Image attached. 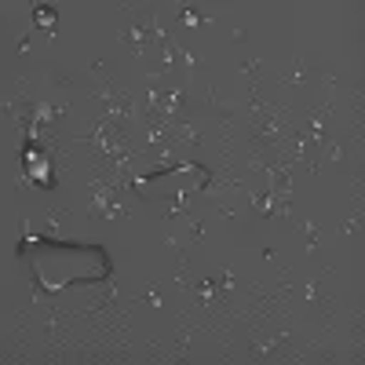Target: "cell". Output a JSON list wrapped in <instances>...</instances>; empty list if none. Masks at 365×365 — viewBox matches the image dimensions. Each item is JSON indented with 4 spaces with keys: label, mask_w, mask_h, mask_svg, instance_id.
I'll return each mask as SVG.
<instances>
[{
    "label": "cell",
    "mask_w": 365,
    "mask_h": 365,
    "mask_svg": "<svg viewBox=\"0 0 365 365\" xmlns=\"http://www.w3.org/2000/svg\"><path fill=\"white\" fill-rule=\"evenodd\" d=\"M113 8L125 15V22H120V29H117V48L125 55H132L135 63L143 66V77L154 73L150 63H154V55L161 58V48H158V37H154L158 8H150V11H139L143 4H113Z\"/></svg>",
    "instance_id": "6da1fadb"
},
{
    "label": "cell",
    "mask_w": 365,
    "mask_h": 365,
    "mask_svg": "<svg viewBox=\"0 0 365 365\" xmlns=\"http://www.w3.org/2000/svg\"><path fill=\"white\" fill-rule=\"evenodd\" d=\"M201 332V318L182 303V307L175 311V332H172V358L175 361H190V354H194V336Z\"/></svg>",
    "instance_id": "7a4b0ae2"
},
{
    "label": "cell",
    "mask_w": 365,
    "mask_h": 365,
    "mask_svg": "<svg viewBox=\"0 0 365 365\" xmlns=\"http://www.w3.org/2000/svg\"><path fill=\"white\" fill-rule=\"evenodd\" d=\"M172 139H175V150H190V154H201V150L212 146V128L201 125L197 113H187L172 125Z\"/></svg>",
    "instance_id": "3957f363"
},
{
    "label": "cell",
    "mask_w": 365,
    "mask_h": 365,
    "mask_svg": "<svg viewBox=\"0 0 365 365\" xmlns=\"http://www.w3.org/2000/svg\"><path fill=\"white\" fill-rule=\"evenodd\" d=\"M354 158L361 161V154L354 150V143L347 139V132L332 128V132L325 135V143H322V161H329V165H351Z\"/></svg>",
    "instance_id": "277c9868"
},
{
    "label": "cell",
    "mask_w": 365,
    "mask_h": 365,
    "mask_svg": "<svg viewBox=\"0 0 365 365\" xmlns=\"http://www.w3.org/2000/svg\"><path fill=\"white\" fill-rule=\"evenodd\" d=\"M172 26H175V34L182 37L187 29H208V26H216V19H212V15H201L197 4H175Z\"/></svg>",
    "instance_id": "5b68a950"
},
{
    "label": "cell",
    "mask_w": 365,
    "mask_h": 365,
    "mask_svg": "<svg viewBox=\"0 0 365 365\" xmlns=\"http://www.w3.org/2000/svg\"><path fill=\"white\" fill-rule=\"evenodd\" d=\"M190 201H194V194H165V197H158V216L165 223L187 220L190 216Z\"/></svg>",
    "instance_id": "8992f818"
},
{
    "label": "cell",
    "mask_w": 365,
    "mask_h": 365,
    "mask_svg": "<svg viewBox=\"0 0 365 365\" xmlns=\"http://www.w3.org/2000/svg\"><path fill=\"white\" fill-rule=\"evenodd\" d=\"M212 220H220V223H227V227H245V223H252L249 205L237 208L230 197H216V212H212Z\"/></svg>",
    "instance_id": "52a82bcc"
},
{
    "label": "cell",
    "mask_w": 365,
    "mask_h": 365,
    "mask_svg": "<svg viewBox=\"0 0 365 365\" xmlns=\"http://www.w3.org/2000/svg\"><path fill=\"white\" fill-rule=\"evenodd\" d=\"M182 223H187V245H190V249H201L205 237H208V227H212V212H208V216H197V212H190Z\"/></svg>",
    "instance_id": "ba28073f"
},
{
    "label": "cell",
    "mask_w": 365,
    "mask_h": 365,
    "mask_svg": "<svg viewBox=\"0 0 365 365\" xmlns=\"http://www.w3.org/2000/svg\"><path fill=\"white\" fill-rule=\"evenodd\" d=\"M70 220H73L70 205H48V208H44V227H48V234H55V237L70 227Z\"/></svg>",
    "instance_id": "9c48e42d"
},
{
    "label": "cell",
    "mask_w": 365,
    "mask_h": 365,
    "mask_svg": "<svg viewBox=\"0 0 365 365\" xmlns=\"http://www.w3.org/2000/svg\"><path fill=\"white\" fill-rule=\"evenodd\" d=\"M201 66H205V58H201L187 41H179V70H182V81H190V84H194V77H197Z\"/></svg>",
    "instance_id": "30bf717a"
},
{
    "label": "cell",
    "mask_w": 365,
    "mask_h": 365,
    "mask_svg": "<svg viewBox=\"0 0 365 365\" xmlns=\"http://www.w3.org/2000/svg\"><path fill=\"white\" fill-rule=\"evenodd\" d=\"M139 303H154V307H165V289L154 282V285H146V289H139V292H128V307H139Z\"/></svg>",
    "instance_id": "8fae6325"
},
{
    "label": "cell",
    "mask_w": 365,
    "mask_h": 365,
    "mask_svg": "<svg viewBox=\"0 0 365 365\" xmlns=\"http://www.w3.org/2000/svg\"><path fill=\"white\" fill-rule=\"evenodd\" d=\"M292 227L303 234V245H307V252H318V245H322V230H318L311 220H299V216L292 220Z\"/></svg>",
    "instance_id": "7c38bea8"
},
{
    "label": "cell",
    "mask_w": 365,
    "mask_h": 365,
    "mask_svg": "<svg viewBox=\"0 0 365 365\" xmlns=\"http://www.w3.org/2000/svg\"><path fill=\"white\" fill-rule=\"evenodd\" d=\"M270 66H267V58H245V63H237V77L241 81H256V77H263Z\"/></svg>",
    "instance_id": "4fadbf2b"
},
{
    "label": "cell",
    "mask_w": 365,
    "mask_h": 365,
    "mask_svg": "<svg viewBox=\"0 0 365 365\" xmlns=\"http://www.w3.org/2000/svg\"><path fill=\"white\" fill-rule=\"evenodd\" d=\"M34 26H48V34H51V41H55V8L37 4V8H34Z\"/></svg>",
    "instance_id": "5bb4252c"
},
{
    "label": "cell",
    "mask_w": 365,
    "mask_h": 365,
    "mask_svg": "<svg viewBox=\"0 0 365 365\" xmlns=\"http://www.w3.org/2000/svg\"><path fill=\"white\" fill-rule=\"evenodd\" d=\"M230 41H234V44H245V41H249V29H234Z\"/></svg>",
    "instance_id": "9a60e30c"
},
{
    "label": "cell",
    "mask_w": 365,
    "mask_h": 365,
    "mask_svg": "<svg viewBox=\"0 0 365 365\" xmlns=\"http://www.w3.org/2000/svg\"><path fill=\"white\" fill-rule=\"evenodd\" d=\"M259 256H263L267 263H278V252H274V249H259Z\"/></svg>",
    "instance_id": "2e32d148"
}]
</instances>
